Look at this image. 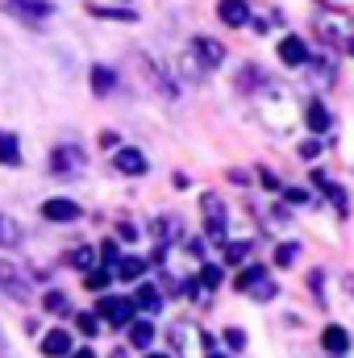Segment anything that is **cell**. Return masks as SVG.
Listing matches in <instances>:
<instances>
[{
  "label": "cell",
  "instance_id": "ba28073f",
  "mask_svg": "<svg viewBox=\"0 0 354 358\" xmlns=\"http://www.w3.org/2000/svg\"><path fill=\"white\" fill-rule=\"evenodd\" d=\"M0 287H4L17 304H25V300H29V283L21 279V267H13V263H4V259H0Z\"/></svg>",
  "mask_w": 354,
  "mask_h": 358
},
{
  "label": "cell",
  "instance_id": "f546056e",
  "mask_svg": "<svg viewBox=\"0 0 354 358\" xmlns=\"http://www.w3.org/2000/svg\"><path fill=\"white\" fill-rule=\"evenodd\" d=\"M108 279H113V271L100 267V271H92V275H88V287H92V292H104V287H108Z\"/></svg>",
  "mask_w": 354,
  "mask_h": 358
},
{
  "label": "cell",
  "instance_id": "5bb4252c",
  "mask_svg": "<svg viewBox=\"0 0 354 358\" xmlns=\"http://www.w3.org/2000/svg\"><path fill=\"white\" fill-rule=\"evenodd\" d=\"M134 308H142V313H159V308H163L159 287H155V283H138V292H134Z\"/></svg>",
  "mask_w": 354,
  "mask_h": 358
},
{
  "label": "cell",
  "instance_id": "1f68e13d",
  "mask_svg": "<svg viewBox=\"0 0 354 358\" xmlns=\"http://www.w3.org/2000/svg\"><path fill=\"white\" fill-rule=\"evenodd\" d=\"M76 329H80L84 338H96V317H88V313H80V317H76Z\"/></svg>",
  "mask_w": 354,
  "mask_h": 358
},
{
  "label": "cell",
  "instance_id": "7c38bea8",
  "mask_svg": "<svg viewBox=\"0 0 354 358\" xmlns=\"http://www.w3.org/2000/svg\"><path fill=\"white\" fill-rule=\"evenodd\" d=\"M42 355H46V358L71 355V334H67V329H50V334L42 338Z\"/></svg>",
  "mask_w": 354,
  "mask_h": 358
},
{
  "label": "cell",
  "instance_id": "7402d4cb",
  "mask_svg": "<svg viewBox=\"0 0 354 358\" xmlns=\"http://www.w3.org/2000/svg\"><path fill=\"white\" fill-rule=\"evenodd\" d=\"M0 246H8V250L21 246V229H17V221L4 217V213H0Z\"/></svg>",
  "mask_w": 354,
  "mask_h": 358
},
{
  "label": "cell",
  "instance_id": "d4e9b609",
  "mask_svg": "<svg viewBox=\"0 0 354 358\" xmlns=\"http://www.w3.org/2000/svg\"><path fill=\"white\" fill-rule=\"evenodd\" d=\"M88 13L92 17H113V21H134L138 17L134 8H104V4H88Z\"/></svg>",
  "mask_w": 354,
  "mask_h": 358
},
{
  "label": "cell",
  "instance_id": "9c48e42d",
  "mask_svg": "<svg viewBox=\"0 0 354 358\" xmlns=\"http://www.w3.org/2000/svg\"><path fill=\"white\" fill-rule=\"evenodd\" d=\"M217 17H221L229 29H242V25H250V4H246V0H221V4H217Z\"/></svg>",
  "mask_w": 354,
  "mask_h": 358
},
{
  "label": "cell",
  "instance_id": "484cf974",
  "mask_svg": "<svg viewBox=\"0 0 354 358\" xmlns=\"http://www.w3.org/2000/svg\"><path fill=\"white\" fill-rule=\"evenodd\" d=\"M92 263H96V250H88V246H76L71 250V267L76 271H92Z\"/></svg>",
  "mask_w": 354,
  "mask_h": 358
},
{
  "label": "cell",
  "instance_id": "ffe728a7",
  "mask_svg": "<svg viewBox=\"0 0 354 358\" xmlns=\"http://www.w3.org/2000/svg\"><path fill=\"white\" fill-rule=\"evenodd\" d=\"M117 279H125V283H138L142 275H146V263L142 259H117V271H113Z\"/></svg>",
  "mask_w": 354,
  "mask_h": 358
},
{
  "label": "cell",
  "instance_id": "ab89813d",
  "mask_svg": "<svg viewBox=\"0 0 354 358\" xmlns=\"http://www.w3.org/2000/svg\"><path fill=\"white\" fill-rule=\"evenodd\" d=\"M204 358H225V355H213V350H208V355H204Z\"/></svg>",
  "mask_w": 354,
  "mask_h": 358
},
{
  "label": "cell",
  "instance_id": "74e56055",
  "mask_svg": "<svg viewBox=\"0 0 354 358\" xmlns=\"http://www.w3.org/2000/svg\"><path fill=\"white\" fill-rule=\"evenodd\" d=\"M259 179H263V187H267V192H279V187H283V183H279V179L271 176V171H263Z\"/></svg>",
  "mask_w": 354,
  "mask_h": 358
},
{
  "label": "cell",
  "instance_id": "44dd1931",
  "mask_svg": "<svg viewBox=\"0 0 354 358\" xmlns=\"http://www.w3.org/2000/svg\"><path fill=\"white\" fill-rule=\"evenodd\" d=\"M42 308H46L50 317H67V313H71V300H67L63 292H46V296H42Z\"/></svg>",
  "mask_w": 354,
  "mask_h": 358
},
{
  "label": "cell",
  "instance_id": "6da1fadb",
  "mask_svg": "<svg viewBox=\"0 0 354 358\" xmlns=\"http://www.w3.org/2000/svg\"><path fill=\"white\" fill-rule=\"evenodd\" d=\"M313 34H317L325 46L351 42V38H354L351 13H342V8H334V4H321V8H317V17H313Z\"/></svg>",
  "mask_w": 354,
  "mask_h": 358
},
{
  "label": "cell",
  "instance_id": "d590c367",
  "mask_svg": "<svg viewBox=\"0 0 354 358\" xmlns=\"http://www.w3.org/2000/svg\"><path fill=\"white\" fill-rule=\"evenodd\" d=\"M117 146H121V138H117L113 129H104V134H100V150H117Z\"/></svg>",
  "mask_w": 354,
  "mask_h": 358
},
{
  "label": "cell",
  "instance_id": "3957f363",
  "mask_svg": "<svg viewBox=\"0 0 354 358\" xmlns=\"http://www.w3.org/2000/svg\"><path fill=\"white\" fill-rule=\"evenodd\" d=\"M0 8L13 13V17L25 21V25H38V21L50 17V0H0Z\"/></svg>",
  "mask_w": 354,
  "mask_h": 358
},
{
  "label": "cell",
  "instance_id": "603a6c76",
  "mask_svg": "<svg viewBox=\"0 0 354 358\" xmlns=\"http://www.w3.org/2000/svg\"><path fill=\"white\" fill-rule=\"evenodd\" d=\"M0 163H8V167L21 163V150H17V138L13 134H0Z\"/></svg>",
  "mask_w": 354,
  "mask_h": 358
},
{
  "label": "cell",
  "instance_id": "7bdbcfd3",
  "mask_svg": "<svg viewBox=\"0 0 354 358\" xmlns=\"http://www.w3.org/2000/svg\"><path fill=\"white\" fill-rule=\"evenodd\" d=\"M351 50H354V38H351Z\"/></svg>",
  "mask_w": 354,
  "mask_h": 358
},
{
  "label": "cell",
  "instance_id": "7a4b0ae2",
  "mask_svg": "<svg viewBox=\"0 0 354 358\" xmlns=\"http://www.w3.org/2000/svg\"><path fill=\"white\" fill-rule=\"evenodd\" d=\"M200 213H204V229H208V242L225 246V204L217 196H204L200 200Z\"/></svg>",
  "mask_w": 354,
  "mask_h": 358
},
{
  "label": "cell",
  "instance_id": "cb8c5ba5",
  "mask_svg": "<svg viewBox=\"0 0 354 358\" xmlns=\"http://www.w3.org/2000/svg\"><path fill=\"white\" fill-rule=\"evenodd\" d=\"M263 275H267V267H259V263H250V267H246L242 275H238V279H234V287H238V292H250V287H255V283H259Z\"/></svg>",
  "mask_w": 354,
  "mask_h": 358
},
{
  "label": "cell",
  "instance_id": "30bf717a",
  "mask_svg": "<svg viewBox=\"0 0 354 358\" xmlns=\"http://www.w3.org/2000/svg\"><path fill=\"white\" fill-rule=\"evenodd\" d=\"M42 217H46V221H76V217H80V204L67 200V196H55V200L42 204Z\"/></svg>",
  "mask_w": 354,
  "mask_h": 358
},
{
  "label": "cell",
  "instance_id": "4dcf8cb0",
  "mask_svg": "<svg viewBox=\"0 0 354 358\" xmlns=\"http://www.w3.org/2000/svg\"><path fill=\"white\" fill-rule=\"evenodd\" d=\"M100 263H104V267H117V242H113V238H104V246H100Z\"/></svg>",
  "mask_w": 354,
  "mask_h": 358
},
{
  "label": "cell",
  "instance_id": "52a82bcc",
  "mask_svg": "<svg viewBox=\"0 0 354 358\" xmlns=\"http://www.w3.org/2000/svg\"><path fill=\"white\" fill-rule=\"evenodd\" d=\"M113 167H117L121 176H146V155H142L138 146H117V150H113Z\"/></svg>",
  "mask_w": 354,
  "mask_h": 358
},
{
  "label": "cell",
  "instance_id": "4fadbf2b",
  "mask_svg": "<svg viewBox=\"0 0 354 358\" xmlns=\"http://www.w3.org/2000/svg\"><path fill=\"white\" fill-rule=\"evenodd\" d=\"M304 67H309V80H313L317 88H330V84H334V63H330V59H313V55H309Z\"/></svg>",
  "mask_w": 354,
  "mask_h": 358
},
{
  "label": "cell",
  "instance_id": "83f0119b",
  "mask_svg": "<svg viewBox=\"0 0 354 358\" xmlns=\"http://www.w3.org/2000/svg\"><path fill=\"white\" fill-rule=\"evenodd\" d=\"M217 283H221V267H213V263H204V267H200V287H204V292H213Z\"/></svg>",
  "mask_w": 354,
  "mask_h": 358
},
{
  "label": "cell",
  "instance_id": "277c9868",
  "mask_svg": "<svg viewBox=\"0 0 354 358\" xmlns=\"http://www.w3.org/2000/svg\"><path fill=\"white\" fill-rule=\"evenodd\" d=\"M96 313H100L108 325H129L138 308H134V300H125V296H104V300L96 304Z\"/></svg>",
  "mask_w": 354,
  "mask_h": 358
},
{
  "label": "cell",
  "instance_id": "f35d334b",
  "mask_svg": "<svg viewBox=\"0 0 354 358\" xmlns=\"http://www.w3.org/2000/svg\"><path fill=\"white\" fill-rule=\"evenodd\" d=\"M71 358H96V355H92V350H76Z\"/></svg>",
  "mask_w": 354,
  "mask_h": 358
},
{
  "label": "cell",
  "instance_id": "8d00e7d4",
  "mask_svg": "<svg viewBox=\"0 0 354 358\" xmlns=\"http://www.w3.org/2000/svg\"><path fill=\"white\" fill-rule=\"evenodd\" d=\"M321 155V142H300V159H317Z\"/></svg>",
  "mask_w": 354,
  "mask_h": 358
},
{
  "label": "cell",
  "instance_id": "8fae6325",
  "mask_svg": "<svg viewBox=\"0 0 354 358\" xmlns=\"http://www.w3.org/2000/svg\"><path fill=\"white\" fill-rule=\"evenodd\" d=\"M304 59H309L304 38H283V42H279V63H283V67H304Z\"/></svg>",
  "mask_w": 354,
  "mask_h": 358
},
{
  "label": "cell",
  "instance_id": "836d02e7",
  "mask_svg": "<svg viewBox=\"0 0 354 358\" xmlns=\"http://www.w3.org/2000/svg\"><path fill=\"white\" fill-rule=\"evenodd\" d=\"M221 338H225V346H229V350H242V346H246V334H242V329H225Z\"/></svg>",
  "mask_w": 354,
  "mask_h": 358
},
{
  "label": "cell",
  "instance_id": "4316f807",
  "mask_svg": "<svg viewBox=\"0 0 354 358\" xmlns=\"http://www.w3.org/2000/svg\"><path fill=\"white\" fill-rule=\"evenodd\" d=\"M296 255H300V246H296V242H283V246L275 250V267H292Z\"/></svg>",
  "mask_w": 354,
  "mask_h": 358
},
{
  "label": "cell",
  "instance_id": "b9f144b4",
  "mask_svg": "<svg viewBox=\"0 0 354 358\" xmlns=\"http://www.w3.org/2000/svg\"><path fill=\"white\" fill-rule=\"evenodd\" d=\"M0 355H4V338H0Z\"/></svg>",
  "mask_w": 354,
  "mask_h": 358
},
{
  "label": "cell",
  "instance_id": "e575fe53",
  "mask_svg": "<svg viewBox=\"0 0 354 358\" xmlns=\"http://www.w3.org/2000/svg\"><path fill=\"white\" fill-rule=\"evenodd\" d=\"M283 196H288V204H309V192L304 187H283Z\"/></svg>",
  "mask_w": 354,
  "mask_h": 358
},
{
  "label": "cell",
  "instance_id": "ee69618b",
  "mask_svg": "<svg viewBox=\"0 0 354 358\" xmlns=\"http://www.w3.org/2000/svg\"><path fill=\"white\" fill-rule=\"evenodd\" d=\"M334 358H342V355H334Z\"/></svg>",
  "mask_w": 354,
  "mask_h": 358
},
{
  "label": "cell",
  "instance_id": "f1b7e54d",
  "mask_svg": "<svg viewBox=\"0 0 354 358\" xmlns=\"http://www.w3.org/2000/svg\"><path fill=\"white\" fill-rule=\"evenodd\" d=\"M250 292H255V300H275V296H279V287L271 283V275H263V279H259Z\"/></svg>",
  "mask_w": 354,
  "mask_h": 358
},
{
  "label": "cell",
  "instance_id": "d6a6232c",
  "mask_svg": "<svg viewBox=\"0 0 354 358\" xmlns=\"http://www.w3.org/2000/svg\"><path fill=\"white\" fill-rule=\"evenodd\" d=\"M246 255H250V246H246V242H234V246H225V259H229V263H242Z\"/></svg>",
  "mask_w": 354,
  "mask_h": 358
},
{
  "label": "cell",
  "instance_id": "8992f818",
  "mask_svg": "<svg viewBox=\"0 0 354 358\" xmlns=\"http://www.w3.org/2000/svg\"><path fill=\"white\" fill-rule=\"evenodd\" d=\"M192 55L200 59V67H204V71H213V67H221V63H225V46H221V42H213L208 34H200V38L192 42Z\"/></svg>",
  "mask_w": 354,
  "mask_h": 358
},
{
  "label": "cell",
  "instance_id": "2e32d148",
  "mask_svg": "<svg viewBox=\"0 0 354 358\" xmlns=\"http://www.w3.org/2000/svg\"><path fill=\"white\" fill-rule=\"evenodd\" d=\"M313 183H317V187H325V196H330V204H334L338 213H346V187L330 183V179H325V171H313Z\"/></svg>",
  "mask_w": 354,
  "mask_h": 358
},
{
  "label": "cell",
  "instance_id": "5b68a950",
  "mask_svg": "<svg viewBox=\"0 0 354 358\" xmlns=\"http://www.w3.org/2000/svg\"><path fill=\"white\" fill-rule=\"evenodd\" d=\"M50 171L55 176H80L84 171V150L80 146H59L50 155Z\"/></svg>",
  "mask_w": 354,
  "mask_h": 358
},
{
  "label": "cell",
  "instance_id": "60d3db41",
  "mask_svg": "<svg viewBox=\"0 0 354 358\" xmlns=\"http://www.w3.org/2000/svg\"><path fill=\"white\" fill-rule=\"evenodd\" d=\"M146 358H171V355H146Z\"/></svg>",
  "mask_w": 354,
  "mask_h": 358
},
{
  "label": "cell",
  "instance_id": "ac0fdd59",
  "mask_svg": "<svg viewBox=\"0 0 354 358\" xmlns=\"http://www.w3.org/2000/svg\"><path fill=\"white\" fill-rule=\"evenodd\" d=\"M321 346H325L330 355H346V346H351V338H346V329H342V325H330V329L321 334Z\"/></svg>",
  "mask_w": 354,
  "mask_h": 358
},
{
  "label": "cell",
  "instance_id": "e0dca14e",
  "mask_svg": "<svg viewBox=\"0 0 354 358\" xmlns=\"http://www.w3.org/2000/svg\"><path fill=\"white\" fill-rule=\"evenodd\" d=\"M113 88H117V76H113V67L96 63V67H92V92H96V96H108Z\"/></svg>",
  "mask_w": 354,
  "mask_h": 358
},
{
  "label": "cell",
  "instance_id": "d6986e66",
  "mask_svg": "<svg viewBox=\"0 0 354 358\" xmlns=\"http://www.w3.org/2000/svg\"><path fill=\"white\" fill-rule=\"evenodd\" d=\"M150 342H155L150 321H129V346H134V350H146Z\"/></svg>",
  "mask_w": 354,
  "mask_h": 358
},
{
  "label": "cell",
  "instance_id": "9a60e30c",
  "mask_svg": "<svg viewBox=\"0 0 354 358\" xmlns=\"http://www.w3.org/2000/svg\"><path fill=\"white\" fill-rule=\"evenodd\" d=\"M304 125H309L313 134H325V129H330V108H325V104H317V100H313V104H304Z\"/></svg>",
  "mask_w": 354,
  "mask_h": 358
}]
</instances>
